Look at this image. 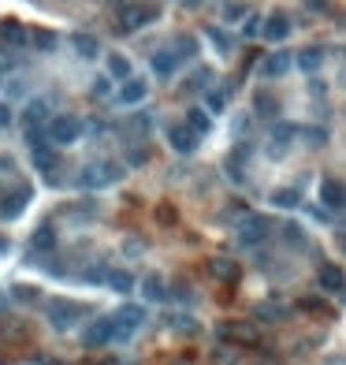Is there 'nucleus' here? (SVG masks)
Masks as SVG:
<instances>
[{
	"label": "nucleus",
	"instance_id": "nucleus-28",
	"mask_svg": "<svg viewBox=\"0 0 346 365\" xmlns=\"http://www.w3.org/2000/svg\"><path fill=\"white\" fill-rule=\"evenodd\" d=\"M272 202H276V209H298L302 194H298V190H290V187H283V190H276V194H272Z\"/></svg>",
	"mask_w": 346,
	"mask_h": 365
},
{
	"label": "nucleus",
	"instance_id": "nucleus-37",
	"mask_svg": "<svg viewBox=\"0 0 346 365\" xmlns=\"http://www.w3.org/2000/svg\"><path fill=\"white\" fill-rule=\"evenodd\" d=\"M242 34H246V37H257V34H261V16H249V19L242 23Z\"/></svg>",
	"mask_w": 346,
	"mask_h": 365
},
{
	"label": "nucleus",
	"instance_id": "nucleus-14",
	"mask_svg": "<svg viewBox=\"0 0 346 365\" xmlns=\"http://www.w3.org/2000/svg\"><path fill=\"white\" fill-rule=\"evenodd\" d=\"M0 42H4L8 49L26 45V30H23V23H19V19H4V23H0Z\"/></svg>",
	"mask_w": 346,
	"mask_h": 365
},
{
	"label": "nucleus",
	"instance_id": "nucleus-16",
	"mask_svg": "<svg viewBox=\"0 0 346 365\" xmlns=\"http://www.w3.org/2000/svg\"><path fill=\"white\" fill-rule=\"evenodd\" d=\"M287 71H290V52H272V56L261 63V75L264 78H279V75H287Z\"/></svg>",
	"mask_w": 346,
	"mask_h": 365
},
{
	"label": "nucleus",
	"instance_id": "nucleus-27",
	"mask_svg": "<svg viewBox=\"0 0 346 365\" xmlns=\"http://www.w3.org/2000/svg\"><path fill=\"white\" fill-rule=\"evenodd\" d=\"M220 335L223 339H242V343H249V339H254V328H249V324H220Z\"/></svg>",
	"mask_w": 346,
	"mask_h": 365
},
{
	"label": "nucleus",
	"instance_id": "nucleus-21",
	"mask_svg": "<svg viewBox=\"0 0 346 365\" xmlns=\"http://www.w3.org/2000/svg\"><path fill=\"white\" fill-rule=\"evenodd\" d=\"M104 280H109V287H112V291H119V295H130V291H135V276H130L127 268H116Z\"/></svg>",
	"mask_w": 346,
	"mask_h": 365
},
{
	"label": "nucleus",
	"instance_id": "nucleus-8",
	"mask_svg": "<svg viewBox=\"0 0 346 365\" xmlns=\"http://www.w3.org/2000/svg\"><path fill=\"white\" fill-rule=\"evenodd\" d=\"M168 142H171V149H175V153H194L197 149V135L186 123H171L168 127Z\"/></svg>",
	"mask_w": 346,
	"mask_h": 365
},
{
	"label": "nucleus",
	"instance_id": "nucleus-32",
	"mask_svg": "<svg viewBox=\"0 0 346 365\" xmlns=\"http://www.w3.org/2000/svg\"><path fill=\"white\" fill-rule=\"evenodd\" d=\"M205 104H209L212 112H223V109H228V94H223V89H209Z\"/></svg>",
	"mask_w": 346,
	"mask_h": 365
},
{
	"label": "nucleus",
	"instance_id": "nucleus-35",
	"mask_svg": "<svg viewBox=\"0 0 346 365\" xmlns=\"http://www.w3.org/2000/svg\"><path fill=\"white\" fill-rule=\"evenodd\" d=\"M104 276H109V268H104V265H89V268L82 272V280H86V283H101Z\"/></svg>",
	"mask_w": 346,
	"mask_h": 365
},
{
	"label": "nucleus",
	"instance_id": "nucleus-17",
	"mask_svg": "<svg viewBox=\"0 0 346 365\" xmlns=\"http://www.w3.org/2000/svg\"><path fill=\"white\" fill-rule=\"evenodd\" d=\"M209 272H212L216 280H223V283H235V280H238V265H235L231 257H212V261H209Z\"/></svg>",
	"mask_w": 346,
	"mask_h": 365
},
{
	"label": "nucleus",
	"instance_id": "nucleus-42",
	"mask_svg": "<svg viewBox=\"0 0 346 365\" xmlns=\"http://www.w3.org/2000/svg\"><path fill=\"white\" fill-rule=\"evenodd\" d=\"M205 0H183V8H202Z\"/></svg>",
	"mask_w": 346,
	"mask_h": 365
},
{
	"label": "nucleus",
	"instance_id": "nucleus-38",
	"mask_svg": "<svg viewBox=\"0 0 346 365\" xmlns=\"http://www.w3.org/2000/svg\"><path fill=\"white\" fill-rule=\"evenodd\" d=\"M238 16H246L242 4H228V8H223V19H238Z\"/></svg>",
	"mask_w": 346,
	"mask_h": 365
},
{
	"label": "nucleus",
	"instance_id": "nucleus-6",
	"mask_svg": "<svg viewBox=\"0 0 346 365\" xmlns=\"http://www.w3.org/2000/svg\"><path fill=\"white\" fill-rule=\"evenodd\" d=\"M78 313H86V309L75 306V302H63V298H60V302H49V321H52V328H60V332L71 328Z\"/></svg>",
	"mask_w": 346,
	"mask_h": 365
},
{
	"label": "nucleus",
	"instance_id": "nucleus-18",
	"mask_svg": "<svg viewBox=\"0 0 346 365\" xmlns=\"http://www.w3.org/2000/svg\"><path fill=\"white\" fill-rule=\"evenodd\" d=\"M145 94H149V82H142V78H127V86L119 89V101H123V104H138V101H145Z\"/></svg>",
	"mask_w": 346,
	"mask_h": 365
},
{
	"label": "nucleus",
	"instance_id": "nucleus-31",
	"mask_svg": "<svg viewBox=\"0 0 346 365\" xmlns=\"http://www.w3.org/2000/svg\"><path fill=\"white\" fill-rule=\"evenodd\" d=\"M209 42H212V45H216L220 52H231V37H228V34H223V30H220V26H209Z\"/></svg>",
	"mask_w": 346,
	"mask_h": 365
},
{
	"label": "nucleus",
	"instance_id": "nucleus-19",
	"mask_svg": "<svg viewBox=\"0 0 346 365\" xmlns=\"http://www.w3.org/2000/svg\"><path fill=\"white\" fill-rule=\"evenodd\" d=\"M71 49H75L82 60H93V56L101 52V45H97V37H93V34H71Z\"/></svg>",
	"mask_w": 346,
	"mask_h": 365
},
{
	"label": "nucleus",
	"instance_id": "nucleus-5",
	"mask_svg": "<svg viewBox=\"0 0 346 365\" xmlns=\"http://www.w3.org/2000/svg\"><path fill=\"white\" fill-rule=\"evenodd\" d=\"M26 202H30V187H16L11 194H0V220H16L23 209H26Z\"/></svg>",
	"mask_w": 346,
	"mask_h": 365
},
{
	"label": "nucleus",
	"instance_id": "nucleus-40",
	"mask_svg": "<svg viewBox=\"0 0 346 365\" xmlns=\"http://www.w3.org/2000/svg\"><path fill=\"white\" fill-rule=\"evenodd\" d=\"M11 123V109H8V104H0V127H8Z\"/></svg>",
	"mask_w": 346,
	"mask_h": 365
},
{
	"label": "nucleus",
	"instance_id": "nucleus-44",
	"mask_svg": "<svg viewBox=\"0 0 346 365\" xmlns=\"http://www.w3.org/2000/svg\"><path fill=\"white\" fill-rule=\"evenodd\" d=\"M112 4H123V0H112Z\"/></svg>",
	"mask_w": 346,
	"mask_h": 365
},
{
	"label": "nucleus",
	"instance_id": "nucleus-39",
	"mask_svg": "<svg viewBox=\"0 0 346 365\" xmlns=\"http://www.w3.org/2000/svg\"><path fill=\"white\" fill-rule=\"evenodd\" d=\"M16 298H23V302H30V298H34V287H16Z\"/></svg>",
	"mask_w": 346,
	"mask_h": 365
},
{
	"label": "nucleus",
	"instance_id": "nucleus-29",
	"mask_svg": "<svg viewBox=\"0 0 346 365\" xmlns=\"http://www.w3.org/2000/svg\"><path fill=\"white\" fill-rule=\"evenodd\" d=\"M26 42H30L34 49H56V34H52V30H34V34H26Z\"/></svg>",
	"mask_w": 346,
	"mask_h": 365
},
{
	"label": "nucleus",
	"instance_id": "nucleus-10",
	"mask_svg": "<svg viewBox=\"0 0 346 365\" xmlns=\"http://www.w3.org/2000/svg\"><path fill=\"white\" fill-rule=\"evenodd\" d=\"M261 34L268 37V42H283V37L290 34V19L283 16V11H272V16L264 19V26H261Z\"/></svg>",
	"mask_w": 346,
	"mask_h": 365
},
{
	"label": "nucleus",
	"instance_id": "nucleus-12",
	"mask_svg": "<svg viewBox=\"0 0 346 365\" xmlns=\"http://www.w3.org/2000/svg\"><path fill=\"white\" fill-rule=\"evenodd\" d=\"M321 202L328 209H346V187H342V182H335V179H324L321 182Z\"/></svg>",
	"mask_w": 346,
	"mask_h": 365
},
{
	"label": "nucleus",
	"instance_id": "nucleus-24",
	"mask_svg": "<svg viewBox=\"0 0 346 365\" xmlns=\"http://www.w3.org/2000/svg\"><path fill=\"white\" fill-rule=\"evenodd\" d=\"M45 116H49V101H45V97H37V101H30V104H26V116H23V123H26V127H34V123H42Z\"/></svg>",
	"mask_w": 346,
	"mask_h": 365
},
{
	"label": "nucleus",
	"instance_id": "nucleus-1",
	"mask_svg": "<svg viewBox=\"0 0 346 365\" xmlns=\"http://www.w3.org/2000/svg\"><path fill=\"white\" fill-rule=\"evenodd\" d=\"M78 135H82V120L78 116H56V120H49V130H45L52 146H75Z\"/></svg>",
	"mask_w": 346,
	"mask_h": 365
},
{
	"label": "nucleus",
	"instance_id": "nucleus-43",
	"mask_svg": "<svg viewBox=\"0 0 346 365\" xmlns=\"http://www.w3.org/2000/svg\"><path fill=\"white\" fill-rule=\"evenodd\" d=\"M8 250V239H0V254H4Z\"/></svg>",
	"mask_w": 346,
	"mask_h": 365
},
{
	"label": "nucleus",
	"instance_id": "nucleus-33",
	"mask_svg": "<svg viewBox=\"0 0 346 365\" xmlns=\"http://www.w3.org/2000/svg\"><path fill=\"white\" fill-rule=\"evenodd\" d=\"M175 45H179L175 56H186V60L197 56V42H194V37H175Z\"/></svg>",
	"mask_w": 346,
	"mask_h": 365
},
{
	"label": "nucleus",
	"instance_id": "nucleus-2",
	"mask_svg": "<svg viewBox=\"0 0 346 365\" xmlns=\"http://www.w3.org/2000/svg\"><path fill=\"white\" fill-rule=\"evenodd\" d=\"M272 216H246L242 220V224H238V242H242V246H257V242H264V239H268V235H272Z\"/></svg>",
	"mask_w": 346,
	"mask_h": 365
},
{
	"label": "nucleus",
	"instance_id": "nucleus-7",
	"mask_svg": "<svg viewBox=\"0 0 346 365\" xmlns=\"http://www.w3.org/2000/svg\"><path fill=\"white\" fill-rule=\"evenodd\" d=\"M156 19V8H138V4H127L123 11H119V26L123 30H142L145 23Z\"/></svg>",
	"mask_w": 346,
	"mask_h": 365
},
{
	"label": "nucleus",
	"instance_id": "nucleus-13",
	"mask_svg": "<svg viewBox=\"0 0 346 365\" xmlns=\"http://www.w3.org/2000/svg\"><path fill=\"white\" fill-rule=\"evenodd\" d=\"M316 280H321L324 291H342L346 287V276H342V268L339 265H331V261H324L321 272H316Z\"/></svg>",
	"mask_w": 346,
	"mask_h": 365
},
{
	"label": "nucleus",
	"instance_id": "nucleus-11",
	"mask_svg": "<svg viewBox=\"0 0 346 365\" xmlns=\"http://www.w3.org/2000/svg\"><path fill=\"white\" fill-rule=\"evenodd\" d=\"M298 135V127L295 123H279L276 130H272V142H268V153L272 156H283L287 149H290V138Z\"/></svg>",
	"mask_w": 346,
	"mask_h": 365
},
{
	"label": "nucleus",
	"instance_id": "nucleus-15",
	"mask_svg": "<svg viewBox=\"0 0 346 365\" xmlns=\"http://www.w3.org/2000/svg\"><path fill=\"white\" fill-rule=\"evenodd\" d=\"M324 60H328V52H324L321 45H309V49H302V52H298V68H302V71H309V75H313V71H321V68H324Z\"/></svg>",
	"mask_w": 346,
	"mask_h": 365
},
{
	"label": "nucleus",
	"instance_id": "nucleus-25",
	"mask_svg": "<svg viewBox=\"0 0 346 365\" xmlns=\"http://www.w3.org/2000/svg\"><path fill=\"white\" fill-rule=\"evenodd\" d=\"M142 287H145L142 295L149 298V302H164V298H168V291H164V280H161V276H145V283H142Z\"/></svg>",
	"mask_w": 346,
	"mask_h": 365
},
{
	"label": "nucleus",
	"instance_id": "nucleus-3",
	"mask_svg": "<svg viewBox=\"0 0 346 365\" xmlns=\"http://www.w3.org/2000/svg\"><path fill=\"white\" fill-rule=\"evenodd\" d=\"M123 179V168L119 164H101V168H86L82 175H78V182H82L86 190H101L109 187V182H119Z\"/></svg>",
	"mask_w": 346,
	"mask_h": 365
},
{
	"label": "nucleus",
	"instance_id": "nucleus-9",
	"mask_svg": "<svg viewBox=\"0 0 346 365\" xmlns=\"http://www.w3.org/2000/svg\"><path fill=\"white\" fill-rule=\"evenodd\" d=\"M112 335H116V324H112V317H101V321H93L89 328H86L82 343H86V347H104Z\"/></svg>",
	"mask_w": 346,
	"mask_h": 365
},
{
	"label": "nucleus",
	"instance_id": "nucleus-26",
	"mask_svg": "<svg viewBox=\"0 0 346 365\" xmlns=\"http://www.w3.org/2000/svg\"><path fill=\"white\" fill-rule=\"evenodd\" d=\"M34 250H52V246H56V231H52V224H42L34 231Z\"/></svg>",
	"mask_w": 346,
	"mask_h": 365
},
{
	"label": "nucleus",
	"instance_id": "nucleus-20",
	"mask_svg": "<svg viewBox=\"0 0 346 365\" xmlns=\"http://www.w3.org/2000/svg\"><path fill=\"white\" fill-rule=\"evenodd\" d=\"M186 127H190L197 138H205L209 130H212V120H209L205 109H186Z\"/></svg>",
	"mask_w": 346,
	"mask_h": 365
},
{
	"label": "nucleus",
	"instance_id": "nucleus-41",
	"mask_svg": "<svg viewBox=\"0 0 346 365\" xmlns=\"http://www.w3.org/2000/svg\"><path fill=\"white\" fill-rule=\"evenodd\" d=\"M0 168H8V172H16V161H11V156H0Z\"/></svg>",
	"mask_w": 346,
	"mask_h": 365
},
{
	"label": "nucleus",
	"instance_id": "nucleus-22",
	"mask_svg": "<svg viewBox=\"0 0 346 365\" xmlns=\"http://www.w3.org/2000/svg\"><path fill=\"white\" fill-rule=\"evenodd\" d=\"M175 63H179L175 52H168V49L153 52V71H156V75H175Z\"/></svg>",
	"mask_w": 346,
	"mask_h": 365
},
{
	"label": "nucleus",
	"instance_id": "nucleus-34",
	"mask_svg": "<svg viewBox=\"0 0 346 365\" xmlns=\"http://www.w3.org/2000/svg\"><path fill=\"white\" fill-rule=\"evenodd\" d=\"M298 135L309 138V146H324V142H328V130L324 127H305V130H298Z\"/></svg>",
	"mask_w": 346,
	"mask_h": 365
},
{
	"label": "nucleus",
	"instance_id": "nucleus-4",
	"mask_svg": "<svg viewBox=\"0 0 346 365\" xmlns=\"http://www.w3.org/2000/svg\"><path fill=\"white\" fill-rule=\"evenodd\" d=\"M142 321H145V309L142 306H123L119 313H112V324H116V335L112 339H127Z\"/></svg>",
	"mask_w": 346,
	"mask_h": 365
},
{
	"label": "nucleus",
	"instance_id": "nucleus-36",
	"mask_svg": "<svg viewBox=\"0 0 346 365\" xmlns=\"http://www.w3.org/2000/svg\"><path fill=\"white\" fill-rule=\"evenodd\" d=\"M109 82H112V78H97V82L89 86V97H97V101H101V97H109V89H112Z\"/></svg>",
	"mask_w": 346,
	"mask_h": 365
},
{
	"label": "nucleus",
	"instance_id": "nucleus-23",
	"mask_svg": "<svg viewBox=\"0 0 346 365\" xmlns=\"http://www.w3.org/2000/svg\"><path fill=\"white\" fill-rule=\"evenodd\" d=\"M254 109H257V116H279V101L268 94V89H257V94H254Z\"/></svg>",
	"mask_w": 346,
	"mask_h": 365
},
{
	"label": "nucleus",
	"instance_id": "nucleus-30",
	"mask_svg": "<svg viewBox=\"0 0 346 365\" xmlns=\"http://www.w3.org/2000/svg\"><path fill=\"white\" fill-rule=\"evenodd\" d=\"M109 75L112 78H130V60L119 56V52H112V56H109Z\"/></svg>",
	"mask_w": 346,
	"mask_h": 365
}]
</instances>
